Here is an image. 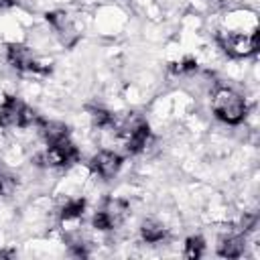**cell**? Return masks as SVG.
Returning <instances> with one entry per match:
<instances>
[{
    "instance_id": "obj_1",
    "label": "cell",
    "mask_w": 260,
    "mask_h": 260,
    "mask_svg": "<svg viewBox=\"0 0 260 260\" xmlns=\"http://www.w3.org/2000/svg\"><path fill=\"white\" fill-rule=\"evenodd\" d=\"M211 110L221 122L232 124V126L240 124L248 114L246 100L240 93H236L234 89H230V87H217L213 91Z\"/></svg>"
},
{
    "instance_id": "obj_2",
    "label": "cell",
    "mask_w": 260,
    "mask_h": 260,
    "mask_svg": "<svg viewBox=\"0 0 260 260\" xmlns=\"http://www.w3.org/2000/svg\"><path fill=\"white\" fill-rule=\"evenodd\" d=\"M41 120V116L30 110L26 104H22L18 98L14 95H6L2 106H0V126L10 128H26V126H37Z\"/></svg>"
},
{
    "instance_id": "obj_3",
    "label": "cell",
    "mask_w": 260,
    "mask_h": 260,
    "mask_svg": "<svg viewBox=\"0 0 260 260\" xmlns=\"http://www.w3.org/2000/svg\"><path fill=\"white\" fill-rule=\"evenodd\" d=\"M217 43L230 57H248L258 51V30L238 32V30H221L217 32Z\"/></svg>"
},
{
    "instance_id": "obj_4",
    "label": "cell",
    "mask_w": 260,
    "mask_h": 260,
    "mask_svg": "<svg viewBox=\"0 0 260 260\" xmlns=\"http://www.w3.org/2000/svg\"><path fill=\"white\" fill-rule=\"evenodd\" d=\"M77 158H79V150L67 136V138L57 140V142H51L37 156V162L43 167H67V165L77 162Z\"/></svg>"
},
{
    "instance_id": "obj_5",
    "label": "cell",
    "mask_w": 260,
    "mask_h": 260,
    "mask_svg": "<svg viewBox=\"0 0 260 260\" xmlns=\"http://www.w3.org/2000/svg\"><path fill=\"white\" fill-rule=\"evenodd\" d=\"M120 138L126 146L128 152H140L146 148L148 140H150V128L148 122L142 120L140 116H132L128 118L122 126H120Z\"/></svg>"
},
{
    "instance_id": "obj_6",
    "label": "cell",
    "mask_w": 260,
    "mask_h": 260,
    "mask_svg": "<svg viewBox=\"0 0 260 260\" xmlns=\"http://www.w3.org/2000/svg\"><path fill=\"white\" fill-rule=\"evenodd\" d=\"M6 59L8 63L18 69V71H30V73H49L51 71V65H43L35 59L32 51L26 47V45H8L6 49Z\"/></svg>"
},
{
    "instance_id": "obj_7",
    "label": "cell",
    "mask_w": 260,
    "mask_h": 260,
    "mask_svg": "<svg viewBox=\"0 0 260 260\" xmlns=\"http://www.w3.org/2000/svg\"><path fill=\"white\" fill-rule=\"evenodd\" d=\"M120 167H122V156L114 150H100L89 160V169L104 179H112L120 171Z\"/></svg>"
},
{
    "instance_id": "obj_8",
    "label": "cell",
    "mask_w": 260,
    "mask_h": 260,
    "mask_svg": "<svg viewBox=\"0 0 260 260\" xmlns=\"http://www.w3.org/2000/svg\"><path fill=\"white\" fill-rule=\"evenodd\" d=\"M102 211L106 213V217L110 219V225H112V230H114L116 225H120V223L126 219L130 207H128V203H126L124 199H108L106 205L102 207Z\"/></svg>"
},
{
    "instance_id": "obj_9",
    "label": "cell",
    "mask_w": 260,
    "mask_h": 260,
    "mask_svg": "<svg viewBox=\"0 0 260 260\" xmlns=\"http://www.w3.org/2000/svg\"><path fill=\"white\" fill-rule=\"evenodd\" d=\"M246 250V238L244 236H228L219 242L217 246V254L223 258H240Z\"/></svg>"
},
{
    "instance_id": "obj_10",
    "label": "cell",
    "mask_w": 260,
    "mask_h": 260,
    "mask_svg": "<svg viewBox=\"0 0 260 260\" xmlns=\"http://www.w3.org/2000/svg\"><path fill=\"white\" fill-rule=\"evenodd\" d=\"M37 128L41 130V134L45 136V140H47L49 144L69 136L67 126H65V124H61V122H49V120H43V118H41V120H39V124H37Z\"/></svg>"
},
{
    "instance_id": "obj_11",
    "label": "cell",
    "mask_w": 260,
    "mask_h": 260,
    "mask_svg": "<svg viewBox=\"0 0 260 260\" xmlns=\"http://www.w3.org/2000/svg\"><path fill=\"white\" fill-rule=\"evenodd\" d=\"M140 234L146 244H158L167 238V230L162 228V223H158L154 219H144L140 225Z\"/></svg>"
},
{
    "instance_id": "obj_12",
    "label": "cell",
    "mask_w": 260,
    "mask_h": 260,
    "mask_svg": "<svg viewBox=\"0 0 260 260\" xmlns=\"http://www.w3.org/2000/svg\"><path fill=\"white\" fill-rule=\"evenodd\" d=\"M47 22H49L55 30H59V35H61L63 39H65V35L75 32V30H73V26H71V22H69V16H67L65 12H61V10L47 12Z\"/></svg>"
},
{
    "instance_id": "obj_13",
    "label": "cell",
    "mask_w": 260,
    "mask_h": 260,
    "mask_svg": "<svg viewBox=\"0 0 260 260\" xmlns=\"http://www.w3.org/2000/svg\"><path fill=\"white\" fill-rule=\"evenodd\" d=\"M83 209H85L83 199H71L61 207V219L63 221H75L83 215Z\"/></svg>"
},
{
    "instance_id": "obj_14",
    "label": "cell",
    "mask_w": 260,
    "mask_h": 260,
    "mask_svg": "<svg viewBox=\"0 0 260 260\" xmlns=\"http://www.w3.org/2000/svg\"><path fill=\"white\" fill-rule=\"evenodd\" d=\"M91 114V122L98 126V128H114L116 126V118H114V114L112 112H108V110H102V108H91L89 110Z\"/></svg>"
},
{
    "instance_id": "obj_15",
    "label": "cell",
    "mask_w": 260,
    "mask_h": 260,
    "mask_svg": "<svg viewBox=\"0 0 260 260\" xmlns=\"http://www.w3.org/2000/svg\"><path fill=\"white\" fill-rule=\"evenodd\" d=\"M203 250H205V242H203L201 236H191V238L187 240V244H185V256L191 258V260L201 258Z\"/></svg>"
},
{
    "instance_id": "obj_16",
    "label": "cell",
    "mask_w": 260,
    "mask_h": 260,
    "mask_svg": "<svg viewBox=\"0 0 260 260\" xmlns=\"http://www.w3.org/2000/svg\"><path fill=\"white\" fill-rule=\"evenodd\" d=\"M14 189V179L0 173V195H10Z\"/></svg>"
},
{
    "instance_id": "obj_17",
    "label": "cell",
    "mask_w": 260,
    "mask_h": 260,
    "mask_svg": "<svg viewBox=\"0 0 260 260\" xmlns=\"http://www.w3.org/2000/svg\"><path fill=\"white\" fill-rule=\"evenodd\" d=\"M209 2H211L215 8H225V6H230L232 0H209Z\"/></svg>"
},
{
    "instance_id": "obj_18",
    "label": "cell",
    "mask_w": 260,
    "mask_h": 260,
    "mask_svg": "<svg viewBox=\"0 0 260 260\" xmlns=\"http://www.w3.org/2000/svg\"><path fill=\"white\" fill-rule=\"evenodd\" d=\"M12 4V0H0V8H4V6H10Z\"/></svg>"
}]
</instances>
